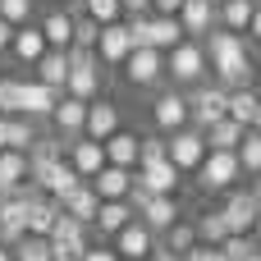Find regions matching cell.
Wrapping results in <instances>:
<instances>
[{"label": "cell", "instance_id": "cell-39", "mask_svg": "<svg viewBox=\"0 0 261 261\" xmlns=\"http://www.w3.org/2000/svg\"><path fill=\"white\" fill-rule=\"evenodd\" d=\"M32 14H37V0H0V18L14 23V28L32 23Z\"/></svg>", "mask_w": 261, "mask_h": 261}, {"label": "cell", "instance_id": "cell-22", "mask_svg": "<svg viewBox=\"0 0 261 261\" xmlns=\"http://www.w3.org/2000/svg\"><path fill=\"white\" fill-rule=\"evenodd\" d=\"M138 211L128 206V197H115V202H101L96 206V220H92V229H101V239H115L128 220H133Z\"/></svg>", "mask_w": 261, "mask_h": 261}, {"label": "cell", "instance_id": "cell-51", "mask_svg": "<svg viewBox=\"0 0 261 261\" xmlns=\"http://www.w3.org/2000/svg\"><path fill=\"white\" fill-rule=\"evenodd\" d=\"M0 261H14V248H5V243H0Z\"/></svg>", "mask_w": 261, "mask_h": 261}, {"label": "cell", "instance_id": "cell-30", "mask_svg": "<svg viewBox=\"0 0 261 261\" xmlns=\"http://www.w3.org/2000/svg\"><path fill=\"white\" fill-rule=\"evenodd\" d=\"M252 9H257V0H220V5H216V23L229 28V32H248Z\"/></svg>", "mask_w": 261, "mask_h": 261}, {"label": "cell", "instance_id": "cell-7", "mask_svg": "<svg viewBox=\"0 0 261 261\" xmlns=\"http://www.w3.org/2000/svg\"><path fill=\"white\" fill-rule=\"evenodd\" d=\"M119 69H124V78H128L133 87H161V83H165V50H156V46H133Z\"/></svg>", "mask_w": 261, "mask_h": 261}, {"label": "cell", "instance_id": "cell-55", "mask_svg": "<svg viewBox=\"0 0 261 261\" xmlns=\"http://www.w3.org/2000/svg\"><path fill=\"white\" fill-rule=\"evenodd\" d=\"M211 5H220V0H211Z\"/></svg>", "mask_w": 261, "mask_h": 261}, {"label": "cell", "instance_id": "cell-26", "mask_svg": "<svg viewBox=\"0 0 261 261\" xmlns=\"http://www.w3.org/2000/svg\"><path fill=\"white\" fill-rule=\"evenodd\" d=\"M179 41H184V28H179L174 14H147V46L170 50V46H179Z\"/></svg>", "mask_w": 261, "mask_h": 261}, {"label": "cell", "instance_id": "cell-9", "mask_svg": "<svg viewBox=\"0 0 261 261\" xmlns=\"http://www.w3.org/2000/svg\"><path fill=\"white\" fill-rule=\"evenodd\" d=\"M220 216H225V225H229V234H252V225H257V197H252V188H229L225 193V206H220Z\"/></svg>", "mask_w": 261, "mask_h": 261}, {"label": "cell", "instance_id": "cell-52", "mask_svg": "<svg viewBox=\"0 0 261 261\" xmlns=\"http://www.w3.org/2000/svg\"><path fill=\"white\" fill-rule=\"evenodd\" d=\"M252 239H257V248H261V216H257V225H252Z\"/></svg>", "mask_w": 261, "mask_h": 261}, {"label": "cell", "instance_id": "cell-4", "mask_svg": "<svg viewBox=\"0 0 261 261\" xmlns=\"http://www.w3.org/2000/svg\"><path fill=\"white\" fill-rule=\"evenodd\" d=\"M193 174H197V184L206 193H229V188H239L243 165H239V151H206Z\"/></svg>", "mask_w": 261, "mask_h": 261}, {"label": "cell", "instance_id": "cell-45", "mask_svg": "<svg viewBox=\"0 0 261 261\" xmlns=\"http://www.w3.org/2000/svg\"><path fill=\"white\" fill-rule=\"evenodd\" d=\"M147 261H179V257H174V252H170V248L156 239V243H151V252H147Z\"/></svg>", "mask_w": 261, "mask_h": 261}, {"label": "cell", "instance_id": "cell-17", "mask_svg": "<svg viewBox=\"0 0 261 261\" xmlns=\"http://www.w3.org/2000/svg\"><path fill=\"white\" fill-rule=\"evenodd\" d=\"M37 28H41L46 46H55V50H69L73 46V9H46L37 18Z\"/></svg>", "mask_w": 261, "mask_h": 261}, {"label": "cell", "instance_id": "cell-38", "mask_svg": "<svg viewBox=\"0 0 261 261\" xmlns=\"http://www.w3.org/2000/svg\"><path fill=\"white\" fill-rule=\"evenodd\" d=\"M23 110V78H0V115Z\"/></svg>", "mask_w": 261, "mask_h": 261}, {"label": "cell", "instance_id": "cell-48", "mask_svg": "<svg viewBox=\"0 0 261 261\" xmlns=\"http://www.w3.org/2000/svg\"><path fill=\"white\" fill-rule=\"evenodd\" d=\"M9 37H14V23L0 18V50H9Z\"/></svg>", "mask_w": 261, "mask_h": 261}, {"label": "cell", "instance_id": "cell-12", "mask_svg": "<svg viewBox=\"0 0 261 261\" xmlns=\"http://www.w3.org/2000/svg\"><path fill=\"white\" fill-rule=\"evenodd\" d=\"M115 128H124V119H119V106H115V101H106V96H92V101H87V119H83V138H96V142H106Z\"/></svg>", "mask_w": 261, "mask_h": 261}, {"label": "cell", "instance_id": "cell-33", "mask_svg": "<svg viewBox=\"0 0 261 261\" xmlns=\"http://www.w3.org/2000/svg\"><path fill=\"white\" fill-rule=\"evenodd\" d=\"M234 151H239L243 174H248V179H261V133H257V128H248V133H243V142H239Z\"/></svg>", "mask_w": 261, "mask_h": 261}, {"label": "cell", "instance_id": "cell-6", "mask_svg": "<svg viewBox=\"0 0 261 261\" xmlns=\"http://www.w3.org/2000/svg\"><path fill=\"white\" fill-rule=\"evenodd\" d=\"M165 156H170V165H174L179 174H193V170L202 165V156H206V138H202V128L184 124V128L165 133Z\"/></svg>", "mask_w": 261, "mask_h": 261}, {"label": "cell", "instance_id": "cell-10", "mask_svg": "<svg viewBox=\"0 0 261 261\" xmlns=\"http://www.w3.org/2000/svg\"><path fill=\"white\" fill-rule=\"evenodd\" d=\"M156 239H161V234H151V229L133 216V220H128V225L110 239V248H115L124 261H147V252H151V243H156Z\"/></svg>", "mask_w": 261, "mask_h": 261}, {"label": "cell", "instance_id": "cell-47", "mask_svg": "<svg viewBox=\"0 0 261 261\" xmlns=\"http://www.w3.org/2000/svg\"><path fill=\"white\" fill-rule=\"evenodd\" d=\"M124 14H151V0H119Z\"/></svg>", "mask_w": 261, "mask_h": 261}, {"label": "cell", "instance_id": "cell-25", "mask_svg": "<svg viewBox=\"0 0 261 261\" xmlns=\"http://www.w3.org/2000/svg\"><path fill=\"white\" fill-rule=\"evenodd\" d=\"M133 179H138L142 188H151V193H174L184 174H179V170L170 165V156H165V161H156V165H138Z\"/></svg>", "mask_w": 261, "mask_h": 261}, {"label": "cell", "instance_id": "cell-1", "mask_svg": "<svg viewBox=\"0 0 261 261\" xmlns=\"http://www.w3.org/2000/svg\"><path fill=\"white\" fill-rule=\"evenodd\" d=\"M202 50H206V64H211V78L220 87H248L257 78V64L248 55V37L243 32H229V28H211L202 37Z\"/></svg>", "mask_w": 261, "mask_h": 261}, {"label": "cell", "instance_id": "cell-36", "mask_svg": "<svg viewBox=\"0 0 261 261\" xmlns=\"http://www.w3.org/2000/svg\"><path fill=\"white\" fill-rule=\"evenodd\" d=\"M161 243H165V248H170L174 257H184V252H188V248L197 243V229H193V225H184V220H174V225H170V229L161 234Z\"/></svg>", "mask_w": 261, "mask_h": 261}, {"label": "cell", "instance_id": "cell-40", "mask_svg": "<svg viewBox=\"0 0 261 261\" xmlns=\"http://www.w3.org/2000/svg\"><path fill=\"white\" fill-rule=\"evenodd\" d=\"M220 252H225L229 261H248L252 252H261V248H257V239H252V234H229V239L220 243Z\"/></svg>", "mask_w": 261, "mask_h": 261}, {"label": "cell", "instance_id": "cell-11", "mask_svg": "<svg viewBox=\"0 0 261 261\" xmlns=\"http://www.w3.org/2000/svg\"><path fill=\"white\" fill-rule=\"evenodd\" d=\"M83 119H87V101L60 92V101H55V110H50V128H55L64 142H73V138H83Z\"/></svg>", "mask_w": 261, "mask_h": 261}, {"label": "cell", "instance_id": "cell-13", "mask_svg": "<svg viewBox=\"0 0 261 261\" xmlns=\"http://www.w3.org/2000/svg\"><path fill=\"white\" fill-rule=\"evenodd\" d=\"M96 60L101 64H124V55L133 50V41H128V28H124V18H115V23H101V32H96Z\"/></svg>", "mask_w": 261, "mask_h": 261}, {"label": "cell", "instance_id": "cell-53", "mask_svg": "<svg viewBox=\"0 0 261 261\" xmlns=\"http://www.w3.org/2000/svg\"><path fill=\"white\" fill-rule=\"evenodd\" d=\"M252 197H257V211H261V184H257V188H252Z\"/></svg>", "mask_w": 261, "mask_h": 261}, {"label": "cell", "instance_id": "cell-34", "mask_svg": "<svg viewBox=\"0 0 261 261\" xmlns=\"http://www.w3.org/2000/svg\"><path fill=\"white\" fill-rule=\"evenodd\" d=\"M197 243H211V248H220L225 239H229V225H225V216L220 211H206V216H197Z\"/></svg>", "mask_w": 261, "mask_h": 261}, {"label": "cell", "instance_id": "cell-42", "mask_svg": "<svg viewBox=\"0 0 261 261\" xmlns=\"http://www.w3.org/2000/svg\"><path fill=\"white\" fill-rule=\"evenodd\" d=\"M179 261H229V257H225L220 248H211V243H193V248H188Z\"/></svg>", "mask_w": 261, "mask_h": 261}, {"label": "cell", "instance_id": "cell-32", "mask_svg": "<svg viewBox=\"0 0 261 261\" xmlns=\"http://www.w3.org/2000/svg\"><path fill=\"white\" fill-rule=\"evenodd\" d=\"M32 138H37V119H28V115H9V124H5V147L28 151Z\"/></svg>", "mask_w": 261, "mask_h": 261}, {"label": "cell", "instance_id": "cell-31", "mask_svg": "<svg viewBox=\"0 0 261 261\" xmlns=\"http://www.w3.org/2000/svg\"><path fill=\"white\" fill-rule=\"evenodd\" d=\"M257 101H261V92L248 83V87H229V101H225V115L229 119H239L243 128L252 124V110H257Z\"/></svg>", "mask_w": 261, "mask_h": 261}, {"label": "cell", "instance_id": "cell-56", "mask_svg": "<svg viewBox=\"0 0 261 261\" xmlns=\"http://www.w3.org/2000/svg\"><path fill=\"white\" fill-rule=\"evenodd\" d=\"M5 248H9V243H5Z\"/></svg>", "mask_w": 261, "mask_h": 261}, {"label": "cell", "instance_id": "cell-8", "mask_svg": "<svg viewBox=\"0 0 261 261\" xmlns=\"http://www.w3.org/2000/svg\"><path fill=\"white\" fill-rule=\"evenodd\" d=\"M151 124H156V133H174V128H184V124H188V96H184L179 87L156 92V101H151Z\"/></svg>", "mask_w": 261, "mask_h": 261}, {"label": "cell", "instance_id": "cell-44", "mask_svg": "<svg viewBox=\"0 0 261 261\" xmlns=\"http://www.w3.org/2000/svg\"><path fill=\"white\" fill-rule=\"evenodd\" d=\"M248 41H261V0H257V9H252V18H248V32H243Z\"/></svg>", "mask_w": 261, "mask_h": 261}, {"label": "cell", "instance_id": "cell-3", "mask_svg": "<svg viewBox=\"0 0 261 261\" xmlns=\"http://www.w3.org/2000/svg\"><path fill=\"white\" fill-rule=\"evenodd\" d=\"M101 60L92 46H69V78H64V92L78 96V101H92L101 96Z\"/></svg>", "mask_w": 261, "mask_h": 261}, {"label": "cell", "instance_id": "cell-27", "mask_svg": "<svg viewBox=\"0 0 261 261\" xmlns=\"http://www.w3.org/2000/svg\"><path fill=\"white\" fill-rule=\"evenodd\" d=\"M243 133H248V128H243L239 119H229V115L202 128V138H206V151H234V147L243 142Z\"/></svg>", "mask_w": 261, "mask_h": 261}, {"label": "cell", "instance_id": "cell-54", "mask_svg": "<svg viewBox=\"0 0 261 261\" xmlns=\"http://www.w3.org/2000/svg\"><path fill=\"white\" fill-rule=\"evenodd\" d=\"M248 261H261V252H252V257H248Z\"/></svg>", "mask_w": 261, "mask_h": 261}, {"label": "cell", "instance_id": "cell-14", "mask_svg": "<svg viewBox=\"0 0 261 261\" xmlns=\"http://www.w3.org/2000/svg\"><path fill=\"white\" fill-rule=\"evenodd\" d=\"M138 220H142L151 234H165V229L179 220V202H174V193H151V197L138 206Z\"/></svg>", "mask_w": 261, "mask_h": 261}, {"label": "cell", "instance_id": "cell-15", "mask_svg": "<svg viewBox=\"0 0 261 261\" xmlns=\"http://www.w3.org/2000/svg\"><path fill=\"white\" fill-rule=\"evenodd\" d=\"M87 184H92V193H96L101 202H115V197H128V188H133V170H124V165H110V161H106Z\"/></svg>", "mask_w": 261, "mask_h": 261}, {"label": "cell", "instance_id": "cell-29", "mask_svg": "<svg viewBox=\"0 0 261 261\" xmlns=\"http://www.w3.org/2000/svg\"><path fill=\"white\" fill-rule=\"evenodd\" d=\"M55 216H60V202H55L50 193H37V197L28 202V234L46 239V234L55 229Z\"/></svg>", "mask_w": 261, "mask_h": 261}, {"label": "cell", "instance_id": "cell-19", "mask_svg": "<svg viewBox=\"0 0 261 261\" xmlns=\"http://www.w3.org/2000/svg\"><path fill=\"white\" fill-rule=\"evenodd\" d=\"M55 101H60L55 87H46V83H37V78H23V110H18V115H28V119H50Z\"/></svg>", "mask_w": 261, "mask_h": 261}, {"label": "cell", "instance_id": "cell-57", "mask_svg": "<svg viewBox=\"0 0 261 261\" xmlns=\"http://www.w3.org/2000/svg\"><path fill=\"white\" fill-rule=\"evenodd\" d=\"M119 261H124V257H119Z\"/></svg>", "mask_w": 261, "mask_h": 261}, {"label": "cell", "instance_id": "cell-43", "mask_svg": "<svg viewBox=\"0 0 261 261\" xmlns=\"http://www.w3.org/2000/svg\"><path fill=\"white\" fill-rule=\"evenodd\" d=\"M83 261H119V252H115L110 243H96V248L87 243V248H83Z\"/></svg>", "mask_w": 261, "mask_h": 261}, {"label": "cell", "instance_id": "cell-28", "mask_svg": "<svg viewBox=\"0 0 261 261\" xmlns=\"http://www.w3.org/2000/svg\"><path fill=\"white\" fill-rule=\"evenodd\" d=\"M106 161L110 165H124V170H138V133H128V128H115L106 142Z\"/></svg>", "mask_w": 261, "mask_h": 261}, {"label": "cell", "instance_id": "cell-21", "mask_svg": "<svg viewBox=\"0 0 261 261\" xmlns=\"http://www.w3.org/2000/svg\"><path fill=\"white\" fill-rule=\"evenodd\" d=\"M96 206H101V197L92 193V184H87V179H83L73 193H64V197H60V211H64V216H73V220H83L87 229H92V220H96Z\"/></svg>", "mask_w": 261, "mask_h": 261}, {"label": "cell", "instance_id": "cell-20", "mask_svg": "<svg viewBox=\"0 0 261 261\" xmlns=\"http://www.w3.org/2000/svg\"><path fill=\"white\" fill-rule=\"evenodd\" d=\"M41 50H46V37H41V28H37V23L14 28V37H9V55H14L18 64H37V60H41Z\"/></svg>", "mask_w": 261, "mask_h": 261}, {"label": "cell", "instance_id": "cell-50", "mask_svg": "<svg viewBox=\"0 0 261 261\" xmlns=\"http://www.w3.org/2000/svg\"><path fill=\"white\" fill-rule=\"evenodd\" d=\"M5 124H9V115H0V151H5Z\"/></svg>", "mask_w": 261, "mask_h": 261}, {"label": "cell", "instance_id": "cell-16", "mask_svg": "<svg viewBox=\"0 0 261 261\" xmlns=\"http://www.w3.org/2000/svg\"><path fill=\"white\" fill-rule=\"evenodd\" d=\"M64 161H69L83 179H92V174L106 165V147H101L96 138H73V142L64 147Z\"/></svg>", "mask_w": 261, "mask_h": 261}, {"label": "cell", "instance_id": "cell-49", "mask_svg": "<svg viewBox=\"0 0 261 261\" xmlns=\"http://www.w3.org/2000/svg\"><path fill=\"white\" fill-rule=\"evenodd\" d=\"M248 128H257V133H261V101H257V110H252V124H248Z\"/></svg>", "mask_w": 261, "mask_h": 261}, {"label": "cell", "instance_id": "cell-46", "mask_svg": "<svg viewBox=\"0 0 261 261\" xmlns=\"http://www.w3.org/2000/svg\"><path fill=\"white\" fill-rule=\"evenodd\" d=\"M184 0H151V14H179Z\"/></svg>", "mask_w": 261, "mask_h": 261}, {"label": "cell", "instance_id": "cell-18", "mask_svg": "<svg viewBox=\"0 0 261 261\" xmlns=\"http://www.w3.org/2000/svg\"><path fill=\"white\" fill-rule=\"evenodd\" d=\"M179 18V28H184V37H206L211 28H216V5L211 0H184V9L174 14Z\"/></svg>", "mask_w": 261, "mask_h": 261}, {"label": "cell", "instance_id": "cell-24", "mask_svg": "<svg viewBox=\"0 0 261 261\" xmlns=\"http://www.w3.org/2000/svg\"><path fill=\"white\" fill-rule=\"evenodd\" d=\"M32 69H37V83H46V87L64 92V78H69V50L46 46V50H41V60H37Z\"/></svg>", "mask_w": 261, "mask_h": 261}, {"label": "cell", "instance_id": "cell-23", "mask_svg": "<svg viewBox=\"0 0 261 261\" xmlns=\"http://www.w3.org/2000/svg\"><path fill=\"white\" fill-rule=\"evenodd\" d=\"M28 234V202L23 197H5L0 202V243H18Z\"/></svg>", "mask_w": 261, "mask_h": 261}, {"label": "cell", "instance_id": "cell-2", "mask_svg": "<svg viewBox=\"0 0 261 261\" xmlns=\"http://www.w3.org/2000/svg\"><path fill=\"white\" fill-rule=\"evenodd\" d=\"M165 78H174V87H193L202 78H211V64H206V50L197 37H184L179 46L165 50Z\"/></svg>", "mask_w": 261, "mask_h": 261}, {"label": "cell", "instance_id": "cell-35", "mask_svg": "<svg viewBox=\"0 0 261 261\" xmlns=\"http://www.w3.org/2000/svg\"><path fill=\"white\" fill-rule=\"evenodd\" d=\"M28 179V151H14V147H5L0 151V184H23Z\"/></svg>", "mask_w": 261, "mask_h": 261}, {"label": "cell", "instance_id": "cell-41", "mask_svg": "<svg viewBox=\"0 0 261 261\" xmlns=\"http://www.w3.org/2000/svg\"><path fill=\"white\" fill-rule=\"evenodd\" d=\"M96 32H101V23H92L83 9H73V46H96Z\"/></svg>", "mask_w": 261, "mask_h": 261}, {"label": "cell", "instance_id": "cell-5", "mask_svg": "<svg viewBox=\"0 0 261 261\" xmlns=\"http://www.w3.org/2000/svg\"><path fill=\"white\" fill-rule=\"evenodd\" d=\"M188 96V124L193 128H206V124H216V119H225V101H229V87H220V83H193V92H184Z\"/></svg>", "mask_w": 261, "mask_h": 261}, {"label": "cell", "instance_id": "cell-37", "mask_svg": "<svg viewBox=\"0 0 261 261\" xmlns=\"http://www.w3.org/2000/svg\"><path fill=\"white\" fill-rule=\"evenodd\" d=\"M78 9H83L92 23H115V18H124L119 0H78Z\"/></svg>", "mask_w": 261, "mask_h": 261}]
</instances>
